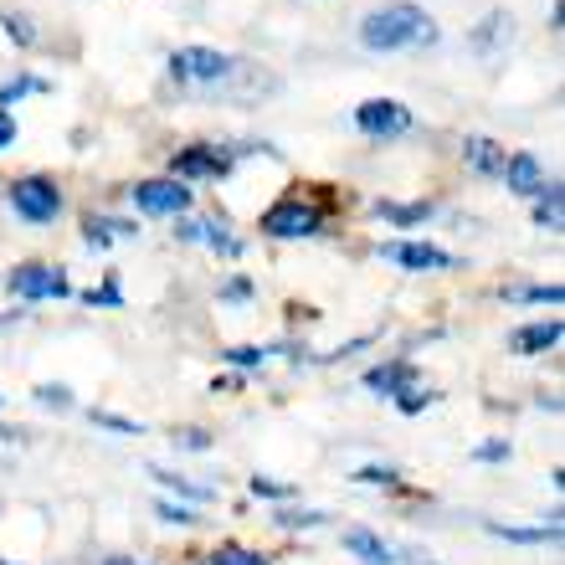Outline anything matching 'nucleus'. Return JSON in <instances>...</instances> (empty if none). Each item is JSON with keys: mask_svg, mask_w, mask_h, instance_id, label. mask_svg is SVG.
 <instances>
[{"mask_svg": "<svg viewBox=\"0 0 565 565\" xmlns=\"http://www.w3.org/2000/svg\"><path fill=\"white\" fill-rule=\"evenodd\" d=\"M226 365H237V371H253V365H263L268 360V350H257V344H232V350H222Z\"/></svg>", "mask_w": 565, "mask_h": 565, "instance_id": "4be33fe9", "label": "nucleus"}, {"mask_svg": "<svg viewBox=\"0 0 565 565\" xmlns=\"http://www.w3.org/2000/svg\"><path fill=\"white\" fill-rule=\"evenodd\" d=\"M381 257L396 263V268H412V273H443L452 268V253L431 247V242H381Z\"/></svg>", "mask_w": 565, "mask_h": 565, "instance_id": "6e6552de", "label": "nucleus"}, {"mask_svg": "<svg viewBox=\"0 0 565 565\" xmlns=\"http://www.w3.org/2000/svg\"><path fill=\"white\" fill-rule=\"evenodd\" d=\"M462 160L473 164L478 175H499L504 160H509V149L493 145V139H483V135H473V139H462Z\"/></svg>", "mask_w": 565, "mask_h": 565, "instance_id": "4468645a", "label": "nucleus"}, {"mask_svg": "<svg viewBox=\"0 0 565 565\" xmlns=\"http://www.w3.org/2000/svg\"><path fill=\"white\" fill-rule=\"evenodd\" d=\"M237 73V62L226 57V52H211V46H175L170 52V77L175 83H226V77Z\"/></svg>", "mask_w": 565, "mask_h": 565, "instance_id": "f03ea898", "label": "nucleus"}, {"mask_svg": "<svg viewBox=\"0 0 565 565\" xmlns=\"http://www.w3.org/2000/svg\"><path fill=\"white\" fill-rule=\"evenodd\" d=\"M88 303H119V288H114V282H108V288H93Z\"/></svg>", "mask_w": 565, "mask_h": 565, "instance_id": "f704fd0d", "label": "nucleus"}, {"mask_svg": "<svg viewBox=\"0 0 565 565\" xmlns=\"http://www.w3.org/2000/svg\"><path fill=\"white\" fill-rule=\"evenodd\" d=\"M175 447H191V452H201V447H211V437L201 427H185V431H175Z\"/></svg>", "mask_w": 565, "mask_h": 565, "instance_id": "c85d7f7f", "label": "nucleus"}, {"mask_svg": "<svg viewBox=\"0 0 565 565\" xmlns=\"http://www.w3.org/2000/svg\"><path fill=\"white\" fill-rule=\"evenodd\" d=\"M391 468H360V483H391Z\"/></svg>", "mask_w": 565, "mask_h": 565, "instance_id": "72a5a7b5", "label": "nucleus"}, {"mask_svg": "<svg viewBox=\"0 0 565 565\" xmlns=\"http://www.w3.org/2000/svg\"><path fill=\"white\" fill-rule=\"evenodd\" d=\"M160 520L164 524H195L191 509H180V504H160Z\"/></svg>", "mask_w": 565, "mask_h": 565, "instance_id": "7c9ffc66", "label": "nucleus"}, {"mask_svg": "<svg viewBox=\"0 0 565 565\" xmlns=\"http://www.w3.org/2000/svg\"><path fill=\"white\" fill-rule=\"evenodd\" d=\"M324 514H278V524L282 530H303V524H319Z\"/></svg>", "mask_w": 565, "mask_h": 565, "instance_id": "2f4dec72", "label": "nucleus"}, {"mask_svg": "<svg viewBox=\"0 0 565 565\" xmlns=\"http://www.w3.org/2000/svg\"><path fill=\"white\" fill-rule=\"evenodd\" d=\"M93 422H98V427H108V431H119V437H139V422L114 417V412H93Z\"/></svg>", "mask_w": 565, "mask_h": 565, "instance_id": "a878e982", "label": "nucleus"}, {"mask_svg": "<svg viewBox=\"0 0 565 565\" xmlns=\"http://www.w3.org/2000/svg\"><path fill=\"white\" fill-rule=\"evenodd\" d=\"M247 294H253V288H247V278H232L222 288V298H247Z\"/></svg>", "mask_w": 565, "mask_h": 565, "instance_id": "e433bc0d", "label": "nucleus"}, {"mask_svg": "<svg viewBox=\"0 0 565 565\" xmlns=\"http://www.w3.org/2000/svg\"><path fill=\"white\" fill-rule=\"evenodd\" d=\"M170 170H175L180 185H185V180H222L226 170H232V154L216 149V145H191L170 160Z\"/></svg>", "mask_w": 565, "mask_h": 565, "instance_id": "423d86ee", "label": "nucleus"}, {"mask_svg": "<svg viewBox=\"0 0 565 565\" xmlns=\"http://www.w3.org/2000/svg\"><path fill=\"white\" fill-rule=\"evenodd\" d=\"M360 42L371 52H406V46H431L437 42V21L412 0H391L381 11L360 21Z\"/></svg>", "mask_w": 565, "mask_h": 565, "instance_id": "f257e3e1", "label": "nucleus"}, {"mask_svg": "<svg viewBox=\"0 0 565 565\" xmlns=\"http://www.w3.org/2000/svg\"><path fill=\"white\" fill-rule=\"evenodd\" d=\"M83 237H88L93 247H108L114 237H135V226L114 222V216H88V222H83Z\"/></svg>", "mask_w": 565, "mask_h": 565, "instance_id": "dca6fc26", "label": "nucleus"}, {"mask_svg": "<svg viewBox=\"0 0 565 565\" xmlns=\"http://www.w3.org/2000/svg\"><path fill=\"white\" fill-rule=\"evenodd\" d=\"M504 298H514V303H561V282H535V288H509Z\"/></svg>", "mask_w": 565, "mask_h": 565, "instance_id": "6ab92c4d", "label": "nucleus"}, {"mask_svg": "<svg viewBox=\"0 0 565 565\" xmlns=\"http://www.w3.org/2000/svg\"><path fill=\"white\" fill-rule=\"evenodd\" d=\"M36 88H42L36 77H15V83H6V88H0V108H11L15 98H26V93H36Z\"/></svg>", "mask_w": 565, "mask_h": 565, "instance_id": "393cba45", "label": "nucleus"}, {"mask_svg": "<svg viewBox=\"0 0 565 565\" xmlns=\"http://www.w3.org/2000/svg\"><path fill=\"white\" fill-rule=\"evenodd\" d=\"M344 551L355 555V561H365V565H402L396 551H391L381 535H371V530H350V535H344Z\"/></svg>", "mask_w": 565, "mask_h": 565, "instance_id": "2eb2a0df", "label": "nucleus"}, {"mask_svg": "<svg viewBox=\"0 0 565 565\" xmlns=\"http://www.w3.org/2000/svg\"><path fill=\"white\" fill-rule=\"evenodd\" d=\"M211 565H273V561L257 551H242V545H222V551L211 555Z\"/></svg>", "mask_w": 565, "mask_h": 565, "instance_id": "5701e85b", "label": "nucleus"}, {"mask_svg": "<svg viewBox=\"0 0 565 565\" xmlns=\"http://www.w3.org/2000/svg\"><path fill=\"white\" fill-rule=\"evenodd\" d=\"M319 226H324V211L313 206V201H303V195H282L278 206L263 211V232H268V237H282V242L313 237Z\"/></svg>", "mask_w": 565, "mask_h": 565, "instance_id": "7ed1b4c3", "label": "nucleus"}, {"mask_svg": "<svg viewBox=\"0 0 565 565\" xmlns=\"http://www.w3.org/2000/svg\"><path fill=\"white\" fill-rule=\"evenodd\" d=\"M473 458H483V462H499V458H509V443H483L473 452Z\"/></svg>", "mask_w": 565, "mask_h": 565, "instance_id": "473e14b6", "label": "nucleus"}, {"mask_svg": "<svg viewBox=\"0 0 565 565\" xmlns=\"http://www.w3.org/2000/svg\"><path fill=\"white\" fill-rule=\"evenodd\" d=\"M11 294L15 298H67L73 288H67V278H62L57 268H46V263H21V268L11 273Z\"/></svg>", "mask_w": 565, "mask_h": 565, "instance_id": "1a4fd4ad", "label": "nucleus"}, {"mask_svg": "<svg viewBox=\"0 0 565 565\" xmlns=\"http://www.w3.org/2000/svg\"><path fill=\"white\" fill-rule=\"evenodd\" d=\"M11 139H15V119H11V114H6V108H0V149L11 145Z\"/></svg>", "mask_w": 565, "mask_h": 565, "instance_id": "c9c22d12", "label": "nucleus"}, {"mask_svg": "<svg viewBox=\"0 0 565 565\" xmlns=\"http://www.w3.org/2000/svg\"><path fill=\"white\" fill-rule=\"evenodd\" d=\"M253 493H257V499H288L294 489H288V483H278V478H263V473H257L253 478Z\"/></svg>", "mask_w": 565, "mask_h": 565, "instance_id": "cd10ccee", "label": "nucleus"}, {"mask_svg": "<svg viewBox=\"0 0 565 565\" xmlns=\"http://www.w3.org/2000/svg\"><path fill=\"white\" fill-rule=\"evenodd\" d=\"M431 402V391H406V396H396V406H402V412H422V406H427Z\"/></svg>", "mask_w": 565, "mask_h": 565, "instance_id": "c756f323", "label": "nucleus"}, {"mask_svg": "<svg viewBox=\"0 0 565 565\" xmlns=\"http://www.w3.org/2000/svg\"><path fill=\"white\" fill-rule=\"evenodd\" d=\"M355 124L371 139H396L412 129V108L396 104V98H365V104L355 108Z\"/></svg>", "mask_w": 565, "mask_h": 565, "instance_id": "39448f33", "label": "nucleus"}, {"mask_svg": "<svg viewBox=\"0 0 565 565\" xmlns=\"http://www.w3.org/2000/svg\"><path fill=\"white\" fill-rule=\"evenodd\" d=\"M0 565H6V561H0Z\"/></svg>", "mask_w": 565, "mask_h": 565, "instance_id": "58836bf2", "label": "nucleus"}, {"mask_svg": "<svg viewBox=\"0 0 565 565\" xmlns=\"http://www.w3.org/2000/svg\"><path fill=\"white\" fill-rule=\"evenodd\" d=\"M108 565H139V561H108Z\"/></svg>", "mask_w": 565, "mask_h": 565, "instance_id": "4c0bfd02", "label": "nucleus"}, {"mask_svg": "<svg viewBox=\"0 0 565 565\" xmlns=\"http://www.w3.org/2000/svg\"><path fill=\"white\" fill-rule=\"evenodd\" d=\"M381 216H386V222H396V226H417V222H427L431 216V206L427 201H412V206H396V201H381Z\"/></svg>", "mask_w": 565, "mask_h": 565, "instance_id": "f3484780", "label": "nucleus"}, {"mask_svg": "<svg viewBox=\"0 0 565 565\" xmlns=\"http://www.w3.org/2000/svg\"><path fill=\"white\" fill-rule=\"evenodd\" d=\"M0 26H6V36L21 46H36V31H31L26 15H15V11H0Z\"/></svg>", "mask_w": 565, "mask_h": 565, "instance_id": "b1692460", "label": "nucleus"}, {"mask_svg": "<svg viewBox=\"0 0 565 565\" xmlns=\"http://www.w3.org/2000/svg\"><path fill=\"white\" fill-rule=\"evenodd\" d=\"M36 402H42V406H57V412H67V406H73V391H67V386H36Z\"/></svg>", "mask_w": 565, "mask_h": 565, "instance_id": "bb28decb", "label": "nucleus"}, {"mask_svg": "<svg viewBox=\"0 0 565 565\" xmlns=\"http://www.w3.org/2000/svg\"><path fill=\"white\" fill-rule=\"evenodd\" d=\"M365 386L381 391V396H406V391L422 386V375L412 360H391V365H375V371H365Z\"/></svg>", "mask_w": 565, "mask_h": 565, "instance_id": "9d476101", "label": "nucleus"}, {"mask_svg": "<svg viewBox=\"0 0 565 565\" xmlns=\"http://www.w3.org/2000/svg\"><path fill=\"white\" fill-rule=\"evenodd\" d=\"M499 175L509 180V191H520V195H540V191H545V170H540L535 154H509Z\"/></svg>", "mask_w": 565, "mask_h": 565, "instance_id": "f8f14e48", "label": "nucleus"}, {"mask_svg": "<svg viewBox=\"0 0 565 565\" xmlns=\"http://www.w3.org/2000/svg\"><path fill=\"white\" fill-rule=\"evenodd\" d=\"M509 36H514V15H509V11H489V15H483V21L473 26L468 46H473L478 57H493V52H499Z\"/></svg>", "mask_w": 565, "mask_h": 565, "instance_id": "9b49d317", "label": "nucleus"}, {"mask_svg": "<svg viewBox=\"0 0 565 565\" xmlns=\"http://www.w3.org/2000/svg\"><path fill=\"white\" fill-rule=\"evenodd\" d=\"M135 206L145 211V216H180V211H191V191H185L180 180H139Z\"/></svg>", "mask_w": 565, "mask_h": 565, "instance_id": "0eeeda50", "label": "nucleus"}, {"mask_svg": "<svg viewBox=\"0 0 565 565\" xmlns=\"http://www.w3.org/2000/svg\"><path fill=\"white\" fill-rule=\"evenodd\" d=\"M535 222H540V226H551V232H561V185H545V191H540Z\"/></svg>", "mask_w": 565, "mask_h": 565, "instance_id": "aec40b11", "label": "nucleus"}, {"mask_svg": "<svg viewBox=\"0 0 565 565\" xmlns=\"http://www.w3.org/2000/svg\"><path fill=\"white\" fill-rule=\"evenodd\" d=\"M514 355H540V350H555L561 344V319H540V324L514 329Z\"/></svg>", "mask_w": 565, "mask_h": 565, "instance_id": "ddd939ff", "label": "nucleus"}, {"mask_svg": "<svg viewBox=\"0 0 565 565\" xmlns=\"http://www.w3.org/2000/svg\"><path fill=\"white\" fill-rule=\"evenodd\" d=\"M11 206L21 222H57V211H62V191H57V180H46V175H26V180H15L11 185Z\"/></svg>", "mask_w": 565, "mask_h": 565, "instance_id": "20e7f679", "label": "nucleus"}, {"mask_svg": "<svg viewBox=\"0 0 565 565\" xmlns=\"http://www.w3.org/2000/svg\"><path fill=\"white\" fill-rule=\"evenodd\" d=\"M499 540H514V545H540V540H555L561 524H545V530H504V524H489Z\"/></svg>", "mask_w": 565, "mask_h": 565, "instance_id": "412c9836", "label": "nucleus"}, {"mask_svg": "<svg viewBox=\"0 0 565 565\" xmlns=\"http://www.w3.org/2000/svg\"><path fill=\"white\" fill-rule=\"evenodd\" d=\"M154 478H160L164 489H175L180 499H195V504H206V499H216V489H206V483H191V478H180V473H164V468H154Z\"/></svg>", "mask_w": 565, "mask_h": 565, "instance_id": "a211bd4d", "label": "nucleus"}]
</instances>
